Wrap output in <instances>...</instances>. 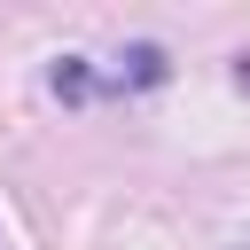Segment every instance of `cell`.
Returning a JSON list of instances; mask_svg holds the SVG:
<instances>
[{
  "instance_id": "1",
  "label": "cell",
  "mask_w": 250,
  "mask_h": 250,
  "mask_svg": "<svg viewBox=\"0 0 250 250\" xmlns=\"http://www.w3.org/2000/svg\"><path fill=\"white\" fill-rule=\"evenodd\" d=\"M164 78V47H125L117 55V86H156Z\"/></svg>"
},
{
  "instance_id": "2",
  "label": "cell",
  "mask_w": 250,
  "mask_h": 250,
  "mask_svg": "<svg viewBox=\"0 0 250 250\" xmlns=\"http://www.w3.org/2000/svg\"><path fill=\"white\" fill-rule=\"evenodd\" d=\"M55 94H62V102H86V94H94V70H86L78 55H62V62H55Z\"/></svg>"
}]
</instances>
